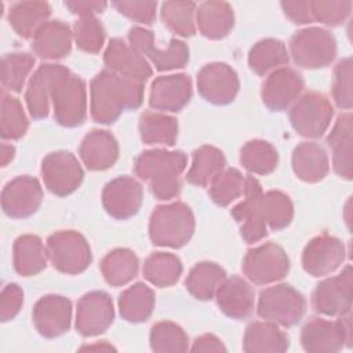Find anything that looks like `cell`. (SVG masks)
<instances>
[{
  "label": "cell",
  "instance_id": "cell-1",
  "mask_svg": "<svg viewBox=\"0 0 353 353\" xmlns=\"http://www.w3.org/2000/svg\"><path fill=\"white\" fill-rule=\"evenodd\" d=\"M143 92L142 83L103 69L90 84L91 117L99 124H112L124 110L139 108Z\"/></svg>",
  "mask_w": 353,
  "mask_h": 353
},
{
  "label": "cell",
  "instance_id": "cell-2",
  "mask_svg": "<svg viewBox=\"0 0 353 353\" xmlns=\"http://www.w3.org/2000/svg\"><path fill=\"white\" fill-rule=\"evenodd\" d=\"M186 164L188 157L181 150L150 149L137 157L134 170L156 199L171 200L181 192V175Z\"/></svg>",
  "mask_w": 353,
  "mask_h": 353
},
{
  "label": "cell",
  "instance_id": "cell-3",
  "mask_svg": "<svg viewBox=\"0 0 353 353\" xmlns=\"http://www.w3.org/2000/svg\"><path fill=\"white\" fill-rule=\"evenodd\" d=\"M194 232V215L182 201L159 205L149 219V237L154 245L181 248Z\"/></svg>",
  "mask_w": 353,
  "mask_h": 353
},
{
  "label": "cell",
  "instance_id": "cell-4",
  "mask_svg": "<svg viewBox=\"0 0 353 353\" xmlns=\"http://www.w3.org/2000/svg\"><path fill=\"white\" fill-rule=\"evenodd\" d=\"M51 102L58 124L63 127L81 125L87 117L84 80L59 65L51 87Z\"/></svg>",
  "mask_w": 353,
  "mask_h": 353
},
{
  "label": "cell",
  "instance_id": "cell-5",
  "mask_svg": "<svg viewBox=\"0 0 353 353\" xmlns=\"http://www.w3.org/2000/svg\"><path fill=\"white\" fill-rule=\"evenodd\" d=\"M306 310L303 295L290 284H276L259 292L256 312L263 320L281 327H294Z\"/></svg>",
  "mask_w": 353,
  "mask_h": 353
},
{
  "label": "cell",
  "instance_id": "cell-6",
  "mask_svg": "<svg viewBox=\"0 0 353 353\" xmlns=\"http://www.w3.org/2000/svg\"><path fill=\"white\" fill-rule=\"evenodd\" d=\"M352 314L339 316L338 320L313 317L302 327L301 343L310 353H334L352 346Z\"/></svg>",
  "mask_w": 353,
  "mask_h": 353
},
{
  "label": "cell",
  "instance_id": "cell-7",
  "mask_svg": "<svg viewBox=\"0 0 353 353\" xmlns=\"http://www.w3.org/2000/svg\"><path fill=\"white\" fill-rule=\"evenodd\" d=\"M290 52L299 68L320 69L335 59L336 41L327 29L306 28L291 37Z\"/></svg>",
  "mask_w": 353,
  "mask_h": 353
},
{
  "label": "cell",
  "instance_id": "cell-8",
  "mask_svg": "<svg viewBox=\"0 0 353 353\" xmlns=\"http://www.w3.org/2000/svg\"><path fill=\"white\" fill-rule=\"evenodd\" d=\"M48 259L61 273L80 274L92 262L85 237L76 230H58L47 239Z\"/></svg>",
  "mask_w": 353,
  "mask_h": 353
},
{
  "label": "cell",
  "instance_id": "cell-9",
  "mask_svg": "<svg viewBox=\"0 0 353 353\" xmlns=\"http://www.w3.org/2000/svg\"><path fill=\"white\" fill-rule=\"evenodd\" d=\"M334 116L331 102L320 92L309 91L301 95L290 109L292 128L305 138H320L328 130Z\"/></svg>",
  "mask_w": 353,
  "mask_h": 353
},
{
  "label": "cell",
  "instance_id": "cell-10",
  "mask_svg": "<svg viewBox=\"0 0 353 353\" xmlns=\"http://www.w3.org/2000/svg\"><path fill=\"white\" fill-rule=\"evenodd\" d=\"M243 196L244 199L230 210V214L240 226L241 237L248 244L258 243L268 236V225L263 215V190L256 178H245Z\"/></svg>",
  "mask_w": 353,
  "mask_h": 353
},
{
  "label": "cell",
  "instance_id": "cell-11",
  "mask_svg": "<svg viewBox=\"0 0 353 353\" xmlns=\"http://www.w3.org/2000/svg\"><path fill=\"white\" fill-rule=\"evenodd\" d=\"M241 268L251 283L265 285L287 276L290 259L280 245L265 243L247 251Z\"/></svg>",
  "mask_w": 353,
  "mask_h": 353
},
{
  "label": "cell",
  "instance_id": "cell-12",
  "mask_svg": "<svg viewBox=\"0 0 353 353\" xmlns=\"http://www.w3.org/2000/svg\"><path fill=\"white\" fill-rule=\"evenodd\" d=\"M128 40L130 46L146 57L157 70L181 69L189 61V48L182 40L171 39L167 48H160L156 46L153 33L141 26L130 29Z\"/></svg>",
  "mask_w": 353,
  "mask_h": 353
},
{
  "label": "cell",
  "instance_id": "cell-13",
  "mask_svg": "<svg viewBox=\"0 0 353 353\" xmlns=\"http://www.w3.org/2000/svg\"><path fill=\"white\" fill-rule=\"evenodd\" d=\"M353 296V272L346 265L338 276L320 281L312 295L314 310L324 316H343L350 313Z\"/></svg>",
  "mask_w": 353,
  "mask_h": 353
},
{
  "label": "cell",
  "instance_id": "cell-14",
  "mask_svg": "<svg viewBox=\"0 0 353 353\" xmlns=\"http://www.w3.org/2000/svg\"><path fill=\"white\" fill-rule=\"evenodd\" d=\"M41 175L46 188L52 194L65 197L80 186L84 171L74 154L66 150H57L43 159Z\"/></svg>",
  "mask_w": 353,
  "mask_h": 353
},
{
  "label": "cell",
  "instance_id": "cell-15",
  "mask_svg": "<svg viewBox=\"0 0 353 353\" xmlns=\"http://www.w3.org/2000/svg\"><path fill=\"white\" fill-rule=\"evenodd\" d=\"M240 88L237 73L223 62L204 65L197 73V90L200 95L214 105L230 103Z\"/></svg>",
  "mask_w": 353,
  "mask_h": 353
},
{
  "label": "cell",
  "instance_id": "cell-16",
  "mask_svg": "<svg viewBox=\"0 0 353 353\" xmlns=\"http://www.w3.org/2000/svg\"><path fill=\"white\" fill-rule=\"evenodd\" d=\"M43 200L40 182L30 175H19L6 183L1 192V208L10 218L21 219L33 215Z\"/></svg>",
  "mask_w": 353,
  "mask_h": 353
},
{
  "label": "cell",
  "instance_id": "cell-17",
  "mask_svg": "<svg viewBox=\"0 0 353 353\" xmlns=\"http://www.w3.org/2000/svg\"><path fill=\"white\" fill-rule=\"evenodd\" d=\"M343 243L334 236L323 233L313 237L302 252V266L313 277H321L335 272L345 261Z\"/></svg>",
  "mask_w": 353,
  "mask_h": 353
},
{
  "label": "cell",
  "instance_id": "cell-18",
  "mask_svg": "<svg viewBox=\"0 0 353 353\" xmlns=\"http://www.w3.org/2000/svg\"><path fill=\"white\" fill-rule=\"evenodd\" d=\"M113 302L105 291H91L79 299L76 330L83 336H97L105 332L113 323Z\"/></svg>",
  "mask_w": 353,
  "mask_h": 353
},
{
  "label": "cell",
  "instance_id": "cell-19",
  "mask_svg": "<svg viewBox=\"0 0 353 353\" xmlns=\"http://www.w3.org/2000/svg\"><path fill=\"white\" fill-rule=\"evenodd\" d=\"M143 199L141 183L128 175H121L108 182L102 190V204L106 212L116 219L134 216Z\"/></svg>",
  "mask_w": 353,
  "mask_h": 353
},
{
  "label": "cell",
  "instance_id": "cell-20",
  "mask_svg": "<svg viewBox=\"0 0 353 353\" xmlns=\"http://www.w3.org/2000/svg\"><path fill=\"white\" fill-rule=\"evenodd\" d=\"M302 76L292 68L273 70L262 84L261 95L265 106L273 112L288 109L303 91Z\"/></svg>",
  "mask_w": 353,
  "mask_h": 353
},
{
  "label": "cell",
  "instance_id": "cell-21",
  "mask_svg": "<svg viewBox=\"0 0 353 353\" xmlns=\"http://www.w3.org/2000/svg\"><path fill=\"white\" fill-rule=\"evenodd\" d=\"M32 320L44 338H57L70 328L72 302L62 295L41 296L32 312Z\"/></svg>",
  "mask_w": 353,
  "mask_h": 353
},
{
  "label": "cell",
  "instance_id": "cell-22",
  "mask_svg": "<svg viewBox=\"0 0 353 353\" xmlns=\"http://www.w3.org/2000/svg\"><path fill=\"white\" fill-rule=\"evenodd\" d=\"M192 98V80L185 73L160 76L150 87L149 105L163 112H179Z\"/></svg>",
  "mask_w": 353,
  "mask_h": 353
},
{
  "label": "cell",
  "instance_id": "cell-23",
  "mask_svg": "<svg viewBox=\"0 0 353 353\" xmlns=\"http://www.w3.org/2000/svg\"><path fill=\"white\" fill-rule=\"evenodd\" d=\"M103 61L109 70L142 84L152 76V68L145 57L121 39H112L109 41Z\"/></svg>",
  "mask_w": 353,
  "mask_h": 353
},
{
  "label": "cell",
  "instance_id": "cell-24",
  "mask_svg": "<svg viewBox=\"0 0 353 353\" xmlns=\"http://www.w3.org/2000/svg\"><path fill=\"white\" fill-rule=\"evenodd\" d=\"M215 298L221 312L236 320L248 317L254 310V290L244 279L239 276L225 279L216 290Z\"/></svg>",
  "mask_w": 353,
  "mask_h": 353
},
{
  "label": "cell",
  "instance_id": "cell-25",
  "mask_svg": "<svg viewBox=\"0 0 353 353\" xmlns=\"http://www.w3.org/2000/svg\"><path fill=\"white\" fill-rule=\"evenodd\" d=\"M79 154L91 171L110 168L119 157V143L106 130H91L81 141Z\"/></svg>",
  "mask_w": 353,
  "mask_h": 353
},
{
  "label": "cell",
  "instance_id": "cell-26",
  "mask_svg": "<svg viewBox=\"0 0 353 353\" xmlns=\"http://www.w3.org/2000/svg\"><path fill=\"white\" fill-rule=\"evenodd\" d=\"M73 33L70 28L59 21H47L33 36V52L43 59H61L72 50Z\"/></svg>",
  "mask_w": 353,
  "mask_h": 353
},
{
  "label": "cell",
  "instance_id": "cell-27",
  "mask_svg": "<svg viewBox=\"0 0 353 353\" xmlns=\"http://www.w3.org/2000/svg\"><path fill=\"white\" fill-rule=\"evenodd\" d=\"M327 143L332 150L334 171L343 179L350 181L353 171L352 159V113L338 116L331 132L327 137Z\"/></svg>",
  "mask_w": 353,
  "mask_h": 353
},
{
  "label": "cell",
  "instance_id": "cell-28",
  "mask_svg": "<svg viewBox=\"0 0 353 353\" xmlns=\"http://www.w3.org/2000/svg\"><path fill=\"white\" fill-rule=\"evenodd\" d=\"M288 347V335L272 321H254L245 328L243 350L247 353H280Z\"/></svg>",
  "mask_w": 353,
  "mask_h": 353
},
{
  "label": "cell",
  "instance_id": "cell-29",
  "mask_svg": "<svg viewBox=\"0 0 353 353\" xmlns=\"http://www.w3.org/2000/svg\"><path fill=\"white\" fill-rule=\"evenodd\" d=\"M196 25L204 37L211 40L223 39L234 25L233 8L226 1H204L196 10Z\"/></svg>",
  "mask_w": 353,
  "mask_h": 353
},
{
  "label": "cell",
  "instance_id": "cell-30",
  "mask_svg": "<svg viewBox=\"0 0 353 353\" xmlns=\"http://www.w3.org/2000/svg\"><path fill=\"white\" fill-rule=\"evenodd\" d=\"M292 170L303 182L314 183L323 181L330 170L324 148L314 142L299 143L292 152Z\"/></svg>",
  "mask_w": 353,
  "mask_h": 353
},
{
  "label": "cell",
  "instance_id": "cell-31",
  "mask_svg": "<svg viewBox=\"0 0 353 353\" xmlns=\"http://www.w3.org/2000/svg\"><path fill=\"white\" fill-rule=\"evenodd\" d=\"M57 63L40 65L30 77L26 87V105L30 116L36 120L46 119L50 112L51 87L58 70Z\"/></svg>",
  "mask_w": 353,
  "mask_h": 353
},
{
  "label": "cell",
  "instance_id": "cell-32",
  "mask_svg": "<svg viewBox=\"0 0 353 353\" xmlns=\"http://www.w3.org/2000/svg\"><path fill=\"white\" fill-rule=\"evenodd\" d=\"M14 269L18 274L29 277L40 273L47 266L48 252L40 237L22 234L14 241Z\"/></svg>",
  "mask_w": 353,
  "mask_h": 353
},
{
  "label": "cell",
  "instance_id": "cell-33",
  "mask_svg": "<svg viewBox=\"0 0 353 353\" xmlns=\"http://www.w3.org/2000/svg\"><path fill=\"white\" fill-rule=\"evenodd\" d=\"M51 7L47 1H18L10 7L8 22L15 33L23 39H30L47 22Z\"/></svg>",
  "mask_w": 353,
  "mask_h": 353
},
{
  "label": "cell",
  "instance_id": "cell-34",
  "mask_svg": "<svg viewBox=\"0 0 353 353\" xmlns=\"http://www.w3.org/2000/svg\"><path fill=\"white\" fill-rule=\"evenodd\" d=\"M139 134L146 145L172 146L178 138V121L165 113L145 110L139 116Z\"/></svg>",
  "mask_w": 353,
  "mask_h": 353
},
{
  "label": "cell",
  "instance_id": "cell-35",
  "mask_svg": "<svg viewBox=\"0 0 353 353\" xmlns=\"http://www.w3.org/2000/svg\"><path fill=\"white\" fill-rule=\"evenodd\" d=\"M139 261L128 248H114L101 262V272L109 285L120 287L137 277Z\"/></svg>",
  "mask_w": 353,
  "mask_h": 353
},
{
  "label": "cell",
  "instance_id": "cell-36",
  "mask_svg": "<svg viewBox=\"0 0 353 353\" xmlns=\"http://www.w3.org/2000/svg\"><path fill=\"white\" fill-rule=\"evenodd\" d=\"M154 307V292L143 283H135L119 298L120 316L130 323L146 321Z\"/></svg>",
  "mask_w": 353,
  "mask_h": 353
},
{
  "label": "cell",
  "instance_id": "cell-37",
  "mask_svg": "<svg viewBox=\"0 0 353 353\" xmlns=\"http://www.w3.org/2000/svg\"><path fill=\"white\" fill-rule=\"evenodd\" d=\"M225 279L226 273L218 263L200 262L190 269L185 280V287L196 299L208 301L215 296L216 290Z\"/></svg>",
  "mask_w": 353,
  "mask_h": 353
},
{
  "label": "cell",
  "instance_id": "cell-38",
  "mask_svg": "<svg viewBox=\"0 0 353 353\" xmlns=\"http://www.w3.org/2000/svg\"><path fill=\"white\" fill-rule=\"evenodd\" d=\"M226 165L223 153L211 145H203L193 152L192 165L186 174V181L192 185L205 188L212 178Z\"/></svg>",
  "mask_w": 353,
  "mask_h": 353
},
{
  "label": "cell",
  "instance_id": "cell-39",
  "mask_svg": "<svg viewBox=\"0 0 353 353\" xmlns=\"http://www.w3.org/2000/svg\"><path fill=\"white\" fill-rule=\"evenodd\" d=\"M290 54L283 41L277 39H263L254 44L248 54V65L258 76L268 73L287 65Z\"/></svg>",
  "mask_w": 353,
  "mask_h": 353
},
{
  "label": "cell",
  "instance_id": "cell-40",
  "mask_svg": "<svg viewBox=\"0 0 353 353\" xmlns=\"http://www.w3.org/2000/svg\"><path fill=\"white\" fill-rule=\"evenodd\" d=\"M181 259L171 252H153L143 263L145 279L160 288L174 285L182 274Z\"/></svg>",
  "mask_w": 353,
  "mask_h": 353
},
{
  "label": "cell",
  "instance_id": "cell-41",
  "mask_svg": "<svg viewBox=\"0 0 353 353\" xmlns=\"http://www.w3.org/2000/svg\"><path fill=\"white\" fill-rule=\"evenodd\" d=\"M240 163L251 174L268 175L276 170L279 153L272 143L263 139H252L241 148Z\"/></svg>",
  "mask_w": 353,
  "mask_h": 353
},
{
  "label": "cell",
  "instance_id": "cell-42",
  "mask_svg": "<svg viewBox=\"0 0 353 353\" xmlns=\"http://www.w3.org/2000/svg\"><path fill=\"white\" fill-rule=\"evenodd\" d=\"M160 15L170 30L182 37L196 33V3L172 0L161 4Z\"/></svg>",
  "mask_w": 353,
  "mask_h": 353
},
{
  "label": "cell",
  "instance_id": "cell-43",
  "mask_svg": "<svg viewBox=\"0 0 353 353\" xmlns=\"http://www.w3.org/2000/svg\"><path fill=\"white\" fill-rule=\"evenodd\" d=\"M34 57L29 52H11L1 58V84L4 90L19 92L23 88L26 77L34 66Z\"/></svg>",
  "mask_w": 353,
  "mask_h": 353
},
{
  "label": "cell",
  "instance_id": "cell-44",
  "mask_svg": "<svg viewBox=\"0 0 353 353\" xmlns=\"http://www.w3.org/2000/svg\"><path fill=\"white\" fill-rule=\"evenodd\" d=\"M245 178L237 168H223L216 174L210 182V197L211 200L221 205L226 207L244 193Z\"/></svg>",
  "mask_w": 353,
  "mask_h": 353
},
{
  "label": "cell",
  "instance_id": "cell-45",
  "mask_svg": "<svg viewBox=\"0 0 353 353\" xmlns=\"http://www.w3.org/2000/svg\"><path fill=\"white\" fill-rule=\"evenodd\" d=\"M28 117L18 98L1 91L0 135L3 139H19L28 131Z\"/></svg>",
  "mask_w": 353,
  "mask_h": 353
},
{
  "label": "cell",
  "instance_id": "cell-46",
  "mask_svg": "<svg viewBox=\"0 0 353 353\" xmlns=\"http://www.w3.org/2000/svg\"><path fill=\"white\" fill-rule=\"evenodd\" d=\"M150 349L153 352H186L189 338L182 327L172 321H159L150 330Z\"/></svg>",
  "mask_w": 353,
  "mask_h": 353
},
{
  "label": "cell",
  "instance_id": "cell-47",
  "mask_svg": "<svg viewBox=\"0 0 353 353\" xmlns=\"http://www.w3.org/2000/svg\"><path fill=\"white\" fill-rule=\"evenodd\" d=\"M263 215L266 225L272 230L287 228L294 216V205L290 196L280 190L263 193Z\"/></svg>",
  "mask_w": 353,
  "mask_h": 353
},
{
  "label": "cell",
  "instance_id": "cell-48",
  "mask_svg": "<svg viewBox=\"0 0 353 353\" xmlns=\"http://www.w3.org/2000/svg\"><path fill=\"white\" fill-rule=\"evenodd\" d=\"M73 37L81 51L97 54L105 43V29L95 15L80 17L74 22Z\"/></svg>",
  "mask_w": 353,
  "mask_h": 353
},
{
  "label": "cell",
  "instance_id": "cell-49",
  "mask_svg": "<svg viewBox=\"0 0 353 353\" xmlns=\"http://www.w3.org/2000/svg\"><path fill=\"white\" fill-rule=\"evenodd\" d=\"M309 8L313 21L327 26H338L343 23L352 11L349 0H312Z\"/></svg>",
  "mask_w": 353,
  "mask_h": 353
},
{
  "label": "cell",
  "instance_id": "cell-50",
  "mask_svg": "<svg viewBox=\"0 0 353 353\" xmlns=\"http://www.w3.org/2000/svg\"><path fill=\"white\" fill-rule=\"evenodd\" d=\"M332 99L339 109L350 110L353 105L352 95V58L341 59L334 70Z\"/></svg>",
  "mask_w": 353,
  "mask_h": 353
},
{
  "label": "cell",
  "instance_id": "cell-51",
  "mask_svg": "<svg viewBox=\"0 0 353 353\" xmlns=\"http://www.w3.org/2000/svg\"><path fill=\"white\" fill-rule=\"evenodd\" d=\"M113 6L120 14L143 25H150L156 18V8H157L156 1L120 0V1H113Z\"/></svg>",
  "mask_w": 353,
  "mask_h": 353
},
{
  "label": "cell",
  "instance_id": "cell-52",
  "mask_svg": "<svg viewBox=\"0 0 353 353\" xmlns=\"http://www.w3.org/2000/svg\"><path fill=\"white\" fill-rule=\"evenodd\" d=\"M23 305V291L22 288L15 284H7L0 295V320L7 323L12 320L21 310Z\"/></svg>",
  "mask_w": 353,
  "mask_h": 353
},
{
  "label": "cell",
  "instance_id": "cell-53",
  "mask_svg": "<svg viewBox=\"0 0 353 353\" xmlns=\"http://www.w3.org/2000/svg\"><path fill=\"white\" fill-rule=\"evenodd\" d=\"M281 8L288 19H291L294 23L303 25L313 22L309 1L306 0H287L281 1Z\"/></svg>",
  "mask_w": 353,
  "mask_h": 353
},
{
  "label": "cell",
  "instance_id": "cell-54",
  "mask_svg": "<svg viewBox=\"0 0 353 353\" xmlns=\"http://www.w3.org/2000/svg\"><path fill=\"white\" fill-rule=\"evenodd\" d=\"M65 6L73 14H77L80 17H88V15H95L97 12L103 11L106 7V3L91 1V0H73V1H65Z\"/></svg>",
  "mask_w": 353,
  "mask_h": 353
},
{
  "label": "cell",
  "instance_id": "cell-55",
  "mask_svg": "<svg viewBox=\"0 0 353 353\" xmlns=\"http://www.w3.org/2000/svg\"><path fill=\"white\" fill-rule=\"evenodd\" d=\"M192 352H226V346L212 334H204L194 339Z\"/></svg>",
  "mask_w": 353,
  "mask_h": 353
},
{
  "label": "cell",
  "instance_id": "cell-56",
  "mask_svg": "<svg viewBox=\"0 0 353 353\" xmlns=\"http://www.w3.org/2000/svg\"><path fill=\"white\" fill-rule=\"evenodd\" d=\"M15 154V148L12 145H7V143H1L0 148V161H1V167H6Z\"/></svg>",
  "mask_w": 353,
  "mask_h": 353
},
{
  "label": "cell",
  "instance_id": "cell-57",
  "mask_svg": "<svg viewBox=\"0 0 353 353\" xmlns=\"http://www.w3.org/2000/svg\"><path fill=\"white\" fill-rule=\"evenodd\" d=\"M94 349H99V350H114V347L109 343H106V341H102L101 343L97 345H90V346H83L81 350H94Z\"/></svg>",
  "mask_w": 353,
  "mask_h": 353
}]
</instances>
